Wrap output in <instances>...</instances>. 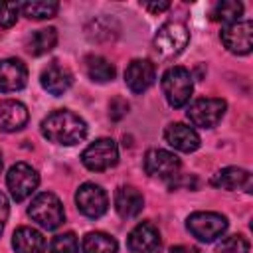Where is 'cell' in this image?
I'll return each mask as SVG.
<instances>
[{
    "mask_svg": "<svg viewBox=\"0 0 253 253\" xmlns=\"http://www.w3.org/2000/svg\"><path fill=\"white\" fill-rule=\"evenodd\" d=\"M164 140L180 152H194L200 148V134L184 123L168 125L164 130Z\"/></svg>",
    "mask_w": 253,
    "mask_h": 253,
    "instance_id": "obj_15",
    "label": "cell"
},
{
    "mask_svg": "<svg viewBox=\"0 0 253 253\" xmlns=\"http://www.w3.org/2000/svg\"><path fill=\"white\" fill-rule=\"evenodd\" d=\"M57 43V32L55 28H42L36 30L30 38H28V51L32 55H43L47 51H51Z\"/></svg>",
    "mask_w": 253,
    "mask_h": 253,
    "instance_id": "obj_21",
    "label": "cell"
},
{
    "mask_svg": "<svg viewBox=\"0 0 253 253\" xmlns=\"http://www.w3.org/2000/svg\"><path fill=\"white\" fill-rule=\"evenodd\" d=\"M241 14H243V4L235 2V0H221L211 8V20L221 22L225 26L233 24V22H239Z\"/></svg>",
    "mask_w": 253,
    "mask_h": 253,
    "instance_id": "obj_25",
    "label": "cell"
},
{
    "mask_svg": "<svg viewBox=\"0 0 253 253\" xmlns=\"http://www.w3.org/2000/svg\"><path fill=\"white\" fill-rule=\"evenodd\" d=\"M142 206H144V198L136 188L121 186L115 192V210L123 219L136 217L142 211Z\"/></svg>",
    "mask_w": 253,
    "mask_h": 253,
    "instance_id": "obj_18",
    "label": "cell"
},
{
    "mask_svg": "<svg viewBox=\"0 0 253 253\" xmlns=\"http://www.w3.org/2000/svg\"><path fill=\"white\" fill-rule=\"evenodd\" d=\"M28 83V69L26 65L16 59H0V93H14L24 89Z\"/></svg>",
    "mask_w": 253,
    "mask_h": 253,
    "instance_id": "obj_13",
    "label": "cell"
},
{
    "mask_svg": "<svg viewBox=\"0 0 253 253\" xmlns=\"http://www.w3.org/2000/svg\"><path fill=\"white\" fill-rule=\"evenodd\" d=\"M186 227L196 239H200L204 243H211L225 233L227 219L215 211H196L188 217Z\"/></svg>",
    "mask_w": 253,
    "mask_h": 253,
    "instance_id": "obj_5",
    "label": "cell"
},
{
    "mask_svg": "<svg viewBox=\"0 0 253 253\" xmlns=\"http://www.w3.org/2000/svg\"><path fill=\"white\" fill-rule=\"evenodd\" d=\"M85 69H87V75H89V79H93V81H97V83H107V81H111L113 77H115V65L111 63V61H107L105 57H101V55H91V57H87V61H85Z\"/></svg>",
    "mask_w": 253,
    "mask_h": 253,
    "instance_id": "obj_24",
    "label": "cell"
},
{
    "mask_svg": "<svg viewBox=\"0 0 253 253\" xmlns=\"http://www.w3.org/2000/svg\"><path fill=\"white\" fill-rule=\"evenodd\" d=\"M126 247L130 253H154L160 247V231L150 221H142L128 233Z\"/></svg>",
    "mask_w": 253,
    "mask_h": 253,
    "instance_id": "obj_12",
    "label": "cell"
},
{
    "mask_svg": "<svg viewBox=\"0 0 253 253\" xmlns=\"http://www.w3.org/2000/svg\"><path fill=\"white\" fill-rule=\"evenodd\" d=\"M8 213H10V206H8V198L0 192V233L4 231V225L8 221Z\"/></svg>",
    "mask_w": 253,
    "mask_h": 253,
    "instance_id": "obj_30",
    "label": "cell"
},
{
    "mask_svg": "<svg viewBox=\"0 0 253 253\" xmlns=\"http://www.w3.org/2000/svg\"><path fill=\"white\" fill-rule=\"evenodd\" d=\"M190 42V32L182 22H166L154 36V47L160 57H176Z\"/></svg>",
    "mask_w": 253,
    "mask_h": 253,
    "instance_id": "obj_4",
    "label": "cell"
},
{
    "mask_svg": "<svg viewBox=\"0 0 253 253\" xmlns=\"http://www.w3.org/2000/svg\"><path fill=\"white\" fill-rule=\"evenodd\" d=\"M162 91H164V97L170 107H174V109L184 107L190 101L192 91H194L192 73L180 65L166 69V73L162 75Z\"/></svg>",
    "mask_w": 253,
    "mask_h": 253,
    "instance_id": "obj_2",
    "label": "cell"
},
{
    "mask_svg": "<svg viewBox=\"0 0 253 253\" xmlns=\"http://www.w3.org/2000/svg\"><path fill=\"white\" fill-rule=\"evenodd\" d=\"M0 170H2V154H0Z\"/></svg>",
    "mask_w": 253,
    "mask_h": 253,
    "instance_id": "obj_33",
    "label": "cell"
},
{
    "mask_svg": "<svg viewBox=\"0 0 253 253\" xmlns=\"http://www.w3.org/2000/svg\"><path fill=\"white\" fill-rule=\"evenodd\" d=\"M211 186L221 188V190H245L251 192V174L243 168L237 166H227L223 170H219L217 174H213L211 178Z\"/></svg>",
    "mask_w": 253,
    "mask_h": 253,
    "instance_id": "obj_19",
    "label": "cell"
},
{
    "mask_svg": "<svg viewBox=\"0 0 253 253\" xmlns=\"http://www.w3.org/2000/svg\"><path fill=\"white\" fill-rule=\"evenodd\" d=\"M40 83H42V87H43L47 93H51V95H63V93L71 87L73 75H71V71H69L67 67H63V65H59L57 61H53V63H49V65L42 71Z\"/></svg>",
    "mask_w": 253,
    "mask_h": 253,
    "instance_id": "obj_16",
    "label": "cell"
},
{
    "mask_svg": "<svg viewBox=\"0 0 253 253\" xmlns=\"http://www.w3.org/2000/svg\"><path fill=\"white\" fill-rule=\"evenodd\" d=\"M49 253H79V241L75 233L67 231V233L55 235L49 245Z\"/></svg>",
    "mask_w": 253,
    "mask_h": 253,
    "instance_id": "obj_26",
    "label": "cell"
},
{
    "mask_svg": "<svg viewBox=\"0 0 253 253\" xmlns=\"http://www.w3.org/2000/svg\"><path fill=\"white\" fill-rule=\"evenodd\" d=\"M28 123V109L24 103L14 99L0 101V132H14L24 128Z\"/></svg>",
    "mask_w": 253,
    "mask_h": 253,
    "instance_id": "obj_17",
    "label": "cell"
},
{
    "mask_svg": "<svg viewBox=\"0 0 253 253\" xmlns=\"http://www.w3.org/2000/svg\"><path fill=\"white\" fill-rule=\"evenodd\" d=\"M221 42L231 53L247 55L253 47V24L249 20L227 24L221 30Z\"/></svg>",
    "mask_w": 253,
    "mask_h": 253,
    "instance_id": "obj_10",
    "label": "cell"
},
{
    "mask_svg": "<svg viewBox=\"0 0 253 253\" xmlns=\"http://www.w3.org/2000/svg\"><path fill=\"white\" fill-rule=\"evenodd\" d=\"M12 247L16 253H43L45 251V237L42 231L34 227H18L12 235Z\"/></svg>",
    "mask_w": 253,
    "mask_h": 253,
    "instance_id": "obj_20",
    "label": "cell"
},
{
    "mask_svg": "<svg viewBox=\"0 0 253 253\" xmlns=\"http://www.w3.org/2000/svg\"><path fill=\"white\" fill-rule=\"evenodd\" d=\"M170 253H202L198 247H188V245H176L170 249Z\"/></svg>",
    "mask_w": 253,
    "mask_h": 253,
    "instance_id": "obj_32",
    "label": "cell"
},
{
    "mask_svg": "<svg viewBox=\"0 0 253 253\" xmlns=\"http://www.w3.org/2000/svg\"><path fill=\"white\" fill-rule=\"evenodd\" d=\"M38 184H40L38 172L30 164H26V162H16L8 170L6 186L10 190V196L16 202H24L26 198H30L32 192L38 188Z\"/></svg>",
    "mask_w": 253,
    "mask_h": 253,
    "instance_id": "obj_8",
    "label": "cell"
},
{
    "mask_svg": "<svg viewBox=\"0 0 253 253\" xmlns=\"http://www.w3.org/2000/svg\"><path fill=\"white\" fill-rule=\"evenodd\" d=\"M59 10V4L53 0H32V2H24L20 4V12L30 18V20H45V18H53Z\"/></svg>",
    "mask_w": 253,
    "mask_h": 253,
    "instance_id": "obj_23",
    "label": "cell"
},
{
    "mask_svg": "<svg viewBox=\"0 0 253 253\" xmlns=\"http://www.w3.org/2000/svg\"><path fill=\"white\" fill-rule=\"evenodd\" d=\"M225 101L223 99H215V97H204V99H196L188 111H186V117L190 119V123L194 126H200V128H211L215 126L223 115H225Z\"/></svg>",
    "mask_w": 253,
    "mask_h": 253,
    "instance_id": "obj_7",
    "label": "cell"
},
{
    "mask_svg": "<svg viewBox=\"0 0 253 253\" xmlns=\"http://www.w3.org/2000/svg\"><path fill=\"white\" fill-rule=\"evenodd\" d=\"M144 170L154 178H172L180 170V158L162 148H150L144 154Z\"/></svg>",
    "mask_w": 253,
    "mask_h": 253,
    "instance_id": "obj_11",
    "label": "cell"
},
{
    "mask_svg": "<svg viewBox=\"0 0 253 253\" xmlns=\"http://www.w3.org/2000/svg\"><path fill=\"white\" fill-rule=\"evenodd\" d=\"M217 253H249V241L243 235H229L221 239Z\"/></svg>",
    "mask_w": 253,
    "mask_h": 253,
    "instance_id": "obj_27",
    "label": "cell"
},
{
    "mask_svg": "<svg viewBox=\"0 0 253 253\" xmlns=\"http://www.w3.org/2000/svg\"><path fill=\"white\" fill-rule=\"evenodd\" d=\"M126 111H128V103H126L125 99H121V97L113 99L111 105H109V115H111V119H115V121L123 119V117L126 115Z\"/></svg>",
    "mask_w": 253,
    "mask_h": 253,
    "instance_id": "obj_29",
    "label": "cell"
},
{
    "mask_svg": "<svg viewBox=\"0 0 253 253\" xmlns=\"http://www.w3.org/2000/svg\"><path fill=\"white\" fill-rule=\"evenodd\" d=\"M75 204L79 208V211L91 219H97L101 217L107 208H109V198L105 194V190L97 184H83L79 186V190L75 192Z\"/></svg>",
    "mask_w": 253,
    "mask_h": 253,
    "instance_id": "obj_9",
    "label": "cell"
},
{
    "mask_svg": "<svg viewBox=\"0 0 253 253\" xmlns=\"http://www.w3.org/2000/svg\"><path fill=\"white\" fill-rule=\"evenodd\" d=\"M156 79V69L148 59H134L125 71V83L132 93L146 91Z\"/></svg>",
    "mask_w": 253,
    "mask_h": 253,
    "instance_id": "obj_14",
    "label": "cell"
},
{
    "mask_svg": "<svg viewBox=\"0 0 253 253\" xmlns=\"http://www.w3.org/2000/svg\"><path fill=\"white\" fill-rule=\"evenodd\" d=\"M144 8H146V10H150V12H164V10H168V8H170V4H168V2H152V4H150V2H146V4H144Z\"/></svg>",
    "mask_w": 253,
    "mask_h": 253,
    "instance_id": "obj_31",
    "label": "cell"
},
{
    "mask_svg": "<svg viewBox=\"0 0 253 253\" xmlns=\"http://www.w3.org/2000/svg\"><path fill=\"white\" fill-rule=\"evenodd\" d=\"M42 134L55 144L71 146L87 136V123L67 109L53 111L42 121Z\"/></svg>",
    "mask_w": 253,
    "mask_h": 253,
    "instance_id": "obj_1",
    "label": "cell"
},
{
    "mask_svg": "<svg viewBox=\"0 0 253 253\" xmlns=\"http://www.w3.org/2000/svg\"><path fill=\"white\" fill-rule=\"evenodd\" d=\"M81 162L87 170L91 172H103L113 168L119 162V148L117 142L113 138H99L95 142H91L83 154H81Z\"/></svg>",
    "mask_w": 253,
    "mask_h": 253,
    "instance_id": "obj_6",
    "label": "cell"
},
{
    "mask_svg": "<svg viewBox=\"0 0 253 253\" xmlns=\"http://www.w3.org/2000/svg\"><path fill=\"white\" fill-rule=\"evenodd\" d=\"M117 241L109 233L91 231L83 237V253H117Z\"/></svg>",
    "mask_w": 253,
    "mask_h": 253,
    "instance_id": "obj_22",
    "label": "cell"
},
{
    "mask_svg": "<svg viewBox=\"0 0 253 253\" xmlns=\"http://www.w3.org/2000/svg\"><path fill=\"white\" fill-rule=\"evenodd\" d=\"M18 14H20L18 2H0V26L2 28H12L18 20Z\"/></svg>",
    "mask_w": 253,
    "mask_h": 253,
    "instance_id": "obj_28",
    "label": "cell"
},
{
    "mask_svg": "<svg viewBox=\"0 0 253 253\" xmlns=\"http://www.w3.org/2000/svg\"><path fill=\"white\" fill-rule=\"evenodd\" d=\"M28 213L43 229H57L63 223V219H65L63 206H61L59 198L55 194H51V192L38 194L32 200V204L28 208Z\"/></svg>",
    "mask_w": 253,
    "mask_h": 253,
    "instance_id": "obj_3",
    "label": "cell"
}]
</instances>
